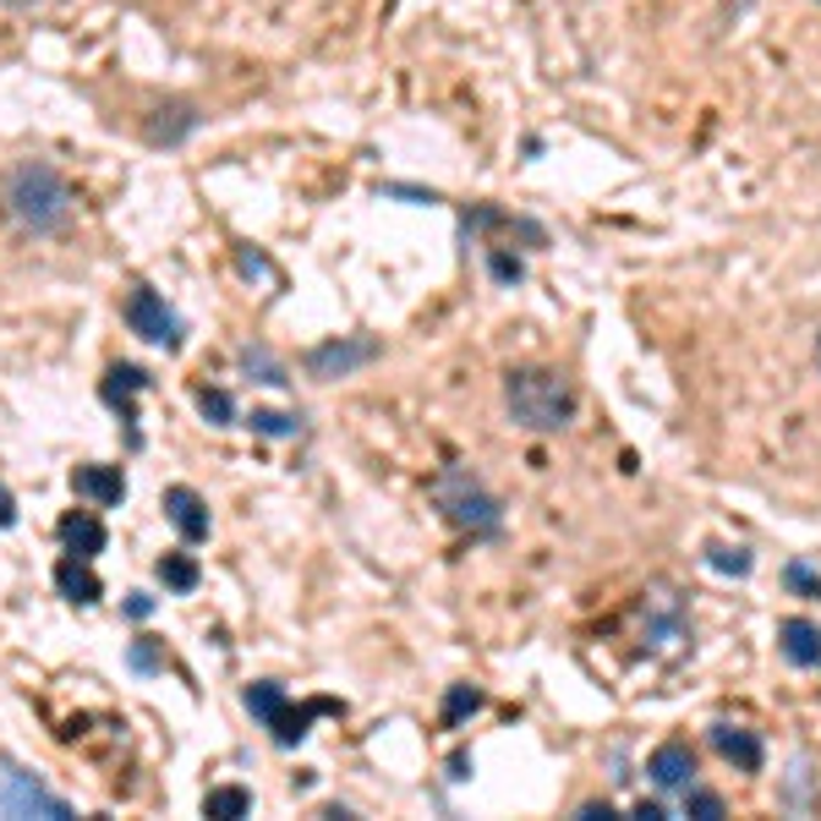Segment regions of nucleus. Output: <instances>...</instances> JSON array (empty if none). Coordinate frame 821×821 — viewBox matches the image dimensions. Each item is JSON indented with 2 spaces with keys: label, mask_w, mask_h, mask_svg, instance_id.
<instances>
[{
  "label": "nucleus",
  "mask_w": 821,
  "mask_h": 821,
  "mask_svg": "<svg viewBox=\"0 0 821 821\" xmlns=\"http://www.w3.org/2000/svg\"><path fill=\"white\" fill-rule=\"evenodd\" d=\"M0 203H7V214H12L23 230H34V236H56V230H67V219H72V209H78L72 187H67V181H61V170H56V165H45V159H23V165H12V170H7V181H0Z\"/></svg>",
  "instance_id": "nucleus-1"
},
{
  "label": "nucleus",
  "mask_w": 821,
  "mask_h": 821,
  "mask_svg": "<svg viewBox=\"0 0 821 821\" xmlns=\"http://www.w3.org/2000/svg\"><path fill=\"white\" fill-rule=\"evenodd\" d=\"M504 405L532 433H559L575 417V389L554 367H510L504 372Z\"/></svg>",
  "instance_id": "nucleus-2"
},
{
  "label": "nucleus",
  "mask_w": 821,
  "mask_h": 821,
  "mask_svg": "<svg viewBox=\"0 0 821 821\" xmlns=\"http://www.w3.org/2000/svg\"><path fill=\"white\" fill-rule=\"evenodd\" d=\"M433 504L444 510L450 526H461V532H472V537H499V526H504V504H499V499L483 488V477L466 472V466H444V472L433 477Z\"/></svg>",
  "instance_id": "nucleus-3"
},
{
  "label": "nucleus",
  "mask_w": 821,
  "mask_h": 821,
  "mask_svg": "<svg viewBox=\"0 0 821 821\" xmlns=\"http://www.w3.org/2000/svg\"><path fill=\"white\" fill-rule=\"evenodd\" d=\"M121 312H127V329H132L138 340L165 345V350H181V318H176V307H170L154 285H132Z\"/></svg>",
  "instance_id": "nucleus-4"
},
{
  "label": "nucleus",
  "mask_w": 821,
  "mask_h": 821,
  "mask_svg": "<svg viewBox=\"0 0 821 821\" xmlns=\"http://www.w3.org/2000/svg\"><path fill=\"white\" fill-rule=\"evenodd\" d=\"M148 389V372L138 367V361H110L105 367V378H99V400L121 417V428H127V450L138 455L143 450V428H138V394Z\"/></svg>",
  "instance_id": "nucleus-5"
},
{
  "label": "nucleus",
  "mask_w": 821,
  "mask_h": 821,
  "mask_svg": "<svg viewBox=\"0 0 821 821\" xmlns=\"http://www.w3.org/2000/svg\"><path fill=\"white\" fill-rule=\"evenodd\" d=\"M0 816H72V805L23 766H0Z\"/></svg>",
  "instance_id": "nucleus-6"
},
{
  "label": "nucleus",
  "mask_w": 821,
  "mask_h": 821,
  "mask_svg": "<svg viewBox=\"0 0 821 821\" xmlns=\"http://www.w3.org/2000/svg\"><path fill=\"white\" fill-rule=\"evenodd\" d=\"M383 356V345L372 340V334H350V340H329V345H312L307 350V378H318V383H334V378H350L356 367H367V361H378Z\"/></svg>",
  "instance_id": "nucleus-7"
},
{
  "label": "nucleus",
  "mask_w": 821,
  "mask_h": 821,
  "mask_svg": "<svg viewBox=\"0 0 821 821\" xmlns=\"http://www.w3.org/2000/svg\"><path fill=\"white\" fill-rule=\"evenodd\" d=\"M159 510H165V521L176 526V537H181V543H209L214 521H209V504H203V493H198V488L170 483V488L159 493Z\"/></svg>",
  "instance_id": "nucleus-8"
},
{
  "label": "nucleus",
  "mask_w": 821,
  "mask_h": 821,
  "mask_svg": "<svg viewBox=\"0 0 821 821\" xmlns=\"http://www.w3.org/2000/svg\"><path fill=\"white\" fill-rule=\"evenodd\" d=\"M72 493L78 499H88L94 510H121L127 504V477H121V466H72Z\"/></svg>",
  "instance_id": "nucleus-9"
},
{
  "label": "nucleus",
  "mask_w": 821,
  "mask_h": 821,
  "mask_svg": "<svg viewBox=\"0 0 821 821\" xmlns=\"http://www.w3.org/2000/svg\"><path fill=\"white\" fill-rule=\"evenodd\" d=\"M56 537H61V548H67L72 559H99V554L110 548V532H105V521H99L94 510H72V515H61Z\"/></svg>",
  "instance_id": "nucleus-10"
},
{
  "label": "nucleus",
  "mask_w": 821,
  "mask_h": 821,
  "mask_svg": "<svg viewBox=\"0 0 821 821\" xmlns=\"http://www.w3.org/2000/svg\"><path fill=\"white\" fill-rule=\"evenodd\" d=\"M192 132H198V110H192L187 99L159 105V110L148 116V127H143V138H148L154 148H176V143H187Z\"/></svg>",
  "instance_id": "nucleus-11"
},
{
  "label": "nucleus",
  "mask_w": 821,
  "mask_h": 821,
  "mask_svg": "<svg viewBox=\"0 0 821 821\" xmlns=\"http://www.w3.org/2000/svg\"><path fill=\"white\" fill-rule=\"evenodd\" d=\"M56 592H61L72 608H94V603L105 597V581L94 575V559H72V554H67V559L56 564Z\"/></svg>",
  "instance_id": "nucleus-12"
},
{
  "label": "nucleus",
  "mask_w": 821,
  "mask_h": 821,
  "mask_svg": "<svg viewBox=\"0 0 821 821\" xmlns=\"http://www.w3.org/2000/svg\"><path fill=\"white\" fill-rule=\"evenodd\" d=\"M646 772H652V783H657V788H690V772H695V750H690L685 739H668V745H657V750H652Z\"/></svg>",
  "instance_id": "nucleus-13"
},
{
  "label": "nucleus",
  "mask_w": 821,
  "mask_h": 821,
  "mask_svg": "<svg viewBox=\"0 0 821 821\" xmlns=\"http://www.w3.org/2000/svg\"><path fill=\"white\" fill-rule=\"evenodd\" d=\"M712 750L723 755V761H734L739 772H761V739L750 734V728H734V723H712Z\"/></svg>",
  "instance_id": "nucleus-14"
},
{
  "label": "nucleus",
  "mask_w": 821,
  "mask_h": 821,
  "mask_svg": "<svg viewBox=\"0 0 821 821\" xmlns=\"http://www.w3.org/2000/svg\"><path fill=\"white\" fill-rule=\"evenodd\" d=\"M777 646H783V657L794 668H816L821 663V630L810 619H783L777 624Z\"/></svg>",
  "instance_id": "nucleus-15"
},
{
  "label": "nucleus",
  "mask_w": 821,
  "mask_h": 821,
  "mask_svg": "<svg viewBox=\"0 0 821 821\" xmlns=\"http://www.w3.org/2000/svg\"><path fill=\"white\" fill-rule=\"evenodd\" d=\"M323 712H345V706H340V701H307V706H290V701H285V712L269 723L274 745H301L307 728H312V717H323Z\"/></svg>",
  "instance_id": "nucleus-16"
},
{
  "label": "nucleus",
  "mask_w": 821,
  "mask_h": 821,
  "mask_svg": "<svg viewBox=\"0 0 821 821\" xmlns=\"http://www.w3.org/2000/svg\"><path fill=\"white\" fill-rule=\"evenodd\" d=\"M203 816H214V821H241V816H252V788H241V783L209 788V794H203Z\"/></svg>",
  "instance_id": "nucleus-17"
},
{
  "label": "nucleus",
  "mask_w": 821,
  "mask_h": 821,
  "mask_svg": "<svg viewBox=\"0 0 821 821\" xmlns=\"http://www.w3.org/2000/svg\"><path fill=\"white\" fill-rule=\"evenodd\" d=\"M154 575L165 581V592H198V581H203V570H198L192 554H165L154 564Z\"/></svg>",
  "instance_id": "nucleus-18"
},
{
  "label": "nucleus",
  "mask_w": 821,
  "mask_h": 821,
  "mask_svg": "<svg viewBox=\"0 0 821 821\" xmlns=\"http://www.w3.org/2000/svg\"><path fill=\"white\" fill-rule=\"evenodd\" d=\"M241 706H247V712L269 728V723L285 712V690H279L274 679H258V685H247V690H241Z\"/></svg>",
  "instance_id": "nucleus-19"
},
{
  "label": "nucleus",
  "mask_w": 821,
  "mask_h": 821,
  "mask_svg": "<svg viewBox=\"0 0 821 821\" xmlns=\"http://www.w3.org/2000/svg\"><path fill=\"white\" fill-rule=\"evenodd\" d=\"M192 400H198V410H203L214 428H230V423H236V400H230V389H209V383H203Z\"/></svg>",
  "instance_id": "nucleus-20"
},
{
  "label": "nucleus",
  "mask_w": 821,
  "mask_h": 821,
  "mask_svg": "<svg viewBox=\"0 0 821 821\" xmlns=\"http://www.w3.org/2000/svg\"><path fill=\"white\" fill-rule=\"evenodd\" d=\"M247 428H252V433H263V439H290V433H301V423L290 417V410H258V405H252Z\"/></svg>",
  "instance_id": "nucleus-21"
},
{
  "label": "nucleus",
  "mask_w": 821,
  "mask_h": 821,
  "mask_svg": "<svg viewBox=\"0 0 821 821\" xmlns=\"http://www.w3.org/2000/svg\"><path fill=\"white\" fill-rule=\"evenodd\" d=\"M127 668H132V674H159V668H165V641L138 635V641L127 646Z\"/></svg>",
  "instance_id": "nucleus-22"
},
{
  "label": "nucleus",
  "mask_w": 821,
  "mask_h": 821,
  "mask_svg": "<svg viewBox=\"0 0 821 821\" xmlns=\"http://www.w3.org/2000/svg\"><path fill=\"white\" fill-rule=\"evenodd\" d=\"M706 564H712V570H723V575H750V564H755V559H750L745 548H734V543H712V548H706Z\"/></svg>",
  "instance_id": "nucleus-23"
},
{
  "label": "nucleus",
  "mask_w": 821,
  "mask_h": 821,
  "mask_svg": "<svg viewBox=\"0 0 821 821\" xmlns=\"http://www.w3.org/2000/svg\"><path fill=\"white\" fill-rule=\"evenodd\" d=\"M241 367H247V372H258V383H290V378H285V367H279L263 345H247V350H241Z\"/></svg>",
  "instance_id": "nucleus-24"
},
{
  "label": "nucleus",
  "mask_w": 821,
  "mask_h": 821,
  "mask_svg": "<svg viewBox=\"0 0 821 821\" xmlns=\"http://www.w3.org/2000/svg\"><path fill=\"white\" fill-rule=\"evenodd\" d=\"M477 706H483V690H472V685H455V690L444 695V723L455 728V723H461V717H472Z\"/></svg>",
  "instance_id": "nucleus-25"
},
{
  "label": "nucleus",
  "mask_w": 821,
  "mask_h": 821,
  "mask_svg": "<svg viewBox=\"0 0 821 821\" xmlns=\"http://www.w3.org/2000/svg\"><path fill=\"white\" fill-rule=\"evenodd\" d=\"M685 816H701V821H717L723 816V799L712 788H685Z\"/></svg>",
  "instance_id": "nucleus-26"
},
{
  "label": "nucleus",
  "mask_w": 821,
  "mask_h": 821,
  "mask_svg": "<svg viewBox=\"0 0 821 821\" xmlns=\"http://www.w3.org/2000/svg\"><path fill=\"white\" fill-rule=\"evenodd\" d=\"M121 614H127L132 624H143V619L154 614V597H148V592H127V603H121Z\"/></svg>",
  "instance_id": "nucleus-27"
},
{
  "label": "nucleus",
  "mask_w": 821,
  "mask_h": 821,
  "mask_svg": "<svg viewBox=\"0 0 821 821\" xmlns=\"http://www.w3.org/2000/svg\"><path fill=\"white\" fill-rule=\"evenodd\" d=\"M788 586H799V592H816V597H821V575H816L810 564H788Z\"/></svg>",
  "instance_id": "nucleus-28"
},
{
  "label": "nucleus",
  "mask_w": 821,
  "mask_h": 821,
  "mask_svg": "<svg viewBox=\"0 0 821 821\" xmlns=\"http://www.w3.org/2000/svg\"><path fill=\"white\" fill-rule=\"evenodd\" d=\"M488 263H493V274H499L504 285H515V279H521V258H510V252H493Z\"/></svg>",
  "instance_id": "nucleus-29"
},
{
  "label": "nucleus",
  "mask_w": 821,
  "mask_h": 821,
  "mask_svg": "<svg viewBox=\"0 0 821 821\" xmlns=\"http://www.w3.org/2000/svg\"><path fill=\"white\" fill-rule=\"evenodd\" d=\"M12 526H17V493L0 483V532H12Z\"/></svg>",
  "instance_id": "nucleus-30"
},
{
  "label": "nucleus",
  "mask_w": 821,
  "mask_h": 821,
  "mask_svg": "<svg viewBox=\"0 0 821 821\" xmlns=\"http://www.w3.org/2000/svg\"><path fill=\"white\" fill-rule=\"evenodd\" d=\"M241 274H269V263L258 252H241Z\"/></svg>",
  "instance_id": "nucleus-31"
},
{
  "label": "nucleus",
  "mask_w": 821,
  "mask_h": 821,
  "mask_svg": "<svg viewBox=\"0 0 821 821\" xmlns=\"http://www.w3.org/2000/svg\"><path fill=\"white\" fill-rule=\"evenodd\" d=\"M603 816H614V810H608V805H597V799H592V805H581V821H603Z\"/></svg>",
  "instance_id": "nucleus-32"
},
{
  "label": "nucleus",
  "mask_w": 821,
  "mask_h": 821,
  "mask_svg": "<svg viewBox=\"0 0 821 821\" xmlns=\"http://www.w3.org/2000/svg\"><path fill=\"white\" fill-rule=\"evenodd\" d=\"M816 361H821V340H816Z\"/></svg>",
  "instance_id": "nucleus-33"
}]
</instances>
